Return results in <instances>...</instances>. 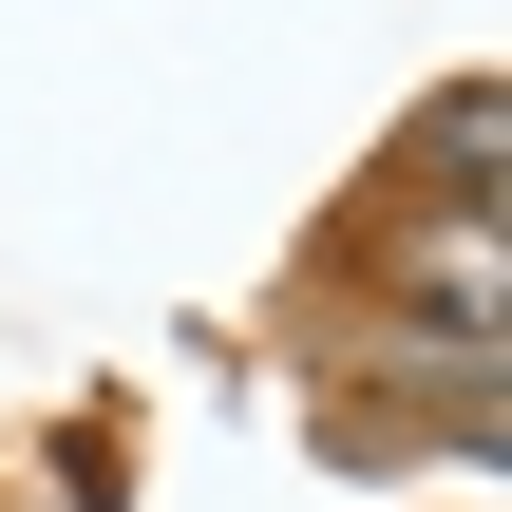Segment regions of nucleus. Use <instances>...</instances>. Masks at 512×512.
Returning a JSON list of instances; mask_svg holds the SVG:
<instances>
[{"mask_svg":"<svg viewBox=\"0 0 512 512\" xmlns=\"http://www.w3.org/2000/svg\"><path fill=\"white\" fill-rule=\"evenodd\" d=\"M399 152H418V171H399L418 209H494V76H456V95H418V133H399Z\"/></svg>","mask_w":512,"mask_h":512,"instance_id":"2","label":"nucleus"},{"mask_svg":"<svg viewBox=\"0 0 512 512\" xmlns=\"http://www.w3.org/2000/svg\"><path fill=\"white\" fill-rule=\"evenodd\" d=\"M380 285H399V342H437V361H494V323H512L494 209H418V228L380 247Z\"/></svg>","mask_w":512,"mask_h":512,"instance_id":"1","label":"nucleus"}]
</instances>
